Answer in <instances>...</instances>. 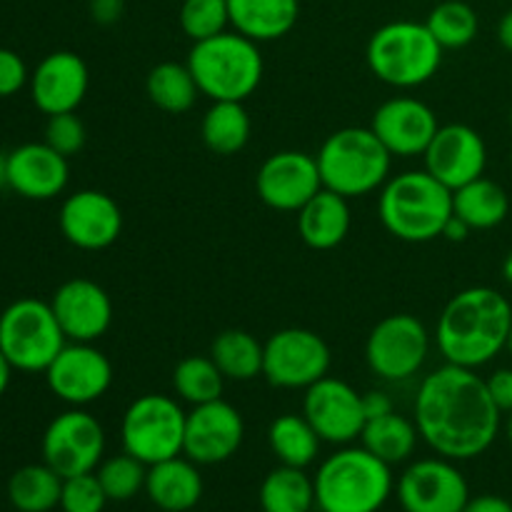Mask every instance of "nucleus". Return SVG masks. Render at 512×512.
Instances as JSON below:
<instances>
[{"mask_svg": "<svg viewBox=\"0 0 512 512\" xmlns=\"http://www.w3.org/2000/svg\"><path fill=\"white\" fill-rule=\"evenodd\" d=\"M443 45L425 23L393 20L375 30L365 48L370 73L393 88H420L438 75L443 65Z\"/></svg>", "mask_w": 512, "mask_h": 512, "instance_id": "nucleus-7", "label": "nucleus"}, {"mask_svg": "<svg viewBox=\"0 0 512 512\" xmlns=\"http://www.w3.org/2000/svg\"><path fill=\"white\" fill-rule=\"evenodd\" d=\"M228 10L235 33L255 43H270L298 25L300 0H228Z\"/></svg>", "mask_w": 512, "mask_h": 512, "instance_id": "nucleus-26", "label": "nucleus"}, {"mask_svg": "<svg viewBox=\"0 0 512 512\" xmlns=\"http://www.w3.org/2000/svg\"><path fill=\"white\" fill-rule=\"evenodd\" d=\"M185 418L188 413L173 395H140L123 413L120 423L123 450L145 465L183 455Z\"/></svg>", "mask_w": 512, "mask_h": 512, "instance_id": "nucleus-9", "label": "nucleus"}, {"mask_svg": "<svg viewBox=\"0 0 512 512\" xmlns=\"http://www.w3.org/2000/svg\"><path fill=\"white\" fill-rule=\"evenodd\" d=\"M145 93H148L150 103L160 108L163 113L180 115L188 113L198 100L200 88L195 83L193 73H190L188 63H158L148 73L145 80Z\"/></svg>", "mask_w": 512, "mask_h": 512, "instance_id": "nucleus-34", "label": "nucleus"}, {"mask_svg": "<svg viewBox=\"0 0 512 512\" xmlns=\"http://www.w3.org/2000/svg\"><path fill=\"white\" fill-rule=\"evenodd\" d=\"M463 512H512V503L500 495H478L468 500Z\"/></svg>", "mask_w": 512, "mask_h": 512, "instance_id": "nucleus-45", "label": "nucleus"}, {"mask_svg": "<svg viewBox=\"0 0 512 512\" xmlns=\"http://www.w3.org/2000/svg\"><path fill=\"white\" fill-rule=\"evenodd\" d=\"M188 68L198 83L200 95L215 100H245L260 88L265 73L260 43L225 30L208 40L193 43Z\"/></svg>", "mask_w": 512, "mask_h": 512, "instance_id": "nucleus-6", "label": "nucleus"}, {"mask_svg": "<svg viewBox=\"0 0 512 512\" xmlns=\"http://www.w3.org/2000/svg\"><path fill=\"white\" fill-rule=\"evenodd\" d=\"M108 503V495L95 473L63 478V493H60V510L63 512H103Z\"/></svg>", "mask_w": 512, "mask_h": 512, "instance_id": "nucleus-39", "label": "nucleus"}, {"mask_svg": "<svg viewBox=\"0 0 512 512\" xmlns=\"http://www.w3.org/2000/svg\"><path fill=\"white\" fill-rule=\"evenodd\" d=\"M425 170L450 190L483 178L488 168V148L483 135L463 123L440 125L423 153Z\"/></svg>", "mask_w": 512, "mask_h": 512, "instance_id": "nucleus-18", "label": "nucleus"}, {"mask_svg": "<svg viewBox=\"0 0 512 512\" xmlns=\"http://www.w3.org/2000/svg\"><path fill=\"white\" fill-rule=\"evenodd\" d=\"M363 410H365V423H368L370 418L388 415L393 413L395 408L388 393H383V390H368V393H363Z\"/></svg>", "mask_w": 512, "mask_h": 512, "instance_id": "nucleus-44", "label": "nucleus"}, {"mask_svg": "<svg viewBox=\"0 0 512 512\" xmlns=\"http://www.w3.org/2000/svg\"><path fill=\"white\" fill-rule=\"evenodd\" d=\"M258 503L263 512H313L315 483L303 468L278 465L260 483Z\"/></svg>", "mask_w": 512, "mask_h": 512, "instance_id": "nucleus-32", "label": "nucleus"}, {"mask_svg": "<svg viewBox=\"0 0 512 512\" xmlns=\"http://www.w3.org/2000/svg\"><path fill=\"white\" fill-rule=\"evenodd\" d=\"M405 512H463L470 500L465 475L448 458H423L410 463L395 485Z\"/></svg>", "mask_w": 512, "mask_h": 512, "instance_id": "nucleus-14", "label": "nucleus"}, {"mask_svg": "<svg viewBox=\"0 0 512 512\" xmlns=\"http://www.w3.org/2000/svg\"><path fill=\"white\" fill-rule=\"evenodd\" d=\"M418 440L420 433L415 420L398 415L395 410L388 415H380V418H370L365 423L363 435H360V445L370 450L375 458L388 463L390 468L408 463L418 448Z\"/></svg>", "mask_w": 512, "mask_h": 512, "instance_id": "nucleus-28", "label": "nucleus"}, {"mask_svg": "<svg viewBox=\"0 0 512 512\" xmlns=\"http://www.w3.org/2000/svg\"><path fill=\"white\" fill-rule=\"evenodd\" d=\"M425 25L443 50H460L478 38L480 20L478 13L463 0H445L430 10Z\"/></svg>", "mask_w": 512, "mask_h": 512, "instance_id": "nucleus-36", "label": "nucleus"}, {"mask_svg": "<svg viewBox=\"0 0 512 512\" xmlns=\"http://www.w3.org/2000/svg\"><path fill=\"white\" fill-rule=\"evenodd\" d=\"M45 383L60 403L88 408L113 385V363L93 343H65L45 370Z\"/></svg>", "mask_w": 512, "mask_h": 512, "instance_id": "nucleus-13", "label": "nucleus"}, {"mask_svg": "<svg viewBox=\"0 0 512 512\" xmlns=\"http://www.w3.org/2000/svg\"><path fill=\"white\" fill-rule=\"evenodd\" d=\"M58 225L78 250H105L123 233V210L103 190H78L60 205Z\"/></svg>", "mask_w": 512, "mask_h": 512, "instance_id": "nucleus-20", "label": "nucleus"}, {"mask_svg": "<svg viewBox=\"0 0 512 512\" xmlns=\"http://www.w3.org/2000/svg\"><path fill=\"white\" fill-rule=\"evenodd\" d=\"M263 353L265 345L248 330L230 328L215 335L210 345V358L218 365L225 380L233 383H250L263 375Z\"/></svg>", "mask_w": 512, "mask_h": 512, "instance_id": "nucleus-29", "label": "nucleus"}, {"mask_svg": "<svg viewBox=\"0 0 512 512\" xmlns=\"http://www.w3.org/2000/svg\"><path fill=\"white\" fill-rule=\"evenodd\" d=\"M303 415L323 443L353 445L365 428L363 393L345 380L325 375L305 390Z\"/></svg>", "mask_w": 512, "mask_h": 512, "instance_id": "nucleus-15", "label": "nucleus"}, {"mask_svg": "<svg viewBox=\"0 0 512 512\" xmlns=\"http://www.w3.org/2000/svg\"><path fill=\"white\" fill-rule=\"evenodd\" d=\"M470 233H473V228H470L463 218H458V215L453 213L448 218V223H445L443 235H440V238L450 240V243H463V240H468Z\"/></svg>", "mask_w": 512, "mask_h": 512, "instance_id": "nucleus-46", "label": "nucleus"}, {"mask_svg": "<svg viewBox=\"0 0 512 512\" xmlns=\"http://www.w3.org/2000/svg\"><path fill=\"white\" fill-rule=\"evenodd\" d=\"M70 165L48 143H23L8 153V188L25 200H53L68 188Z\"/></svg>", "mask_w": 512, "mask_h": 512, "instance_id": "nucleus-23", "label": "nucleus"}, {"mask_svg": "<svg viewBox=\"0 0 512 512\" xmlns=\"http://www.w3.org/2000/svg\"><path fill=\"white\" fill-rule=\"evenodd\" d=\"M145 495L150 503L163 512H188L203 498V475L200 465L185 455L160 460L148 465Z\"/></svg>", "mask_w": 512, "mask_h": 512, "instance_id": "nucleus-24", "label": "nucleus"}, {"mask_svg": "<svg viewBox=\"0 0 512 512\" xmlns=\"http://www.w3.org/2000/svg\"><path fill=\"white\" fill-rule=\"evenodd\" d=\"M253 120L240 100H215L203 115L200 135L210 153L235 155L248 145Z\"/></svg>", "mask_w": 512, "mask_h": 512, "instance_id": "nucleus-27", "label": "nucleus"}, {"mask_svg": "<svg viewBox=\"0 0 512 512\" xmlns=\"http://www.w3.org/2000/svg\"><path fill=\"white\" fill-rule=\"evenodd\" d=\"M263 378L280 390H308L330 373L333 353L323 335L308 328H283L265 340Z\"/></svg>", "mask_w": 512, "mask_h": 512, "instance_id": "nucleus-11", "label": "nucleus"}, {"mask_svg": "<svg viewBox=\"0 0 512 512\" xmlns=\"http://www.w3.org/2000/svg\"><path fill=\"white\" fill-rule=\"evenodd\" d=\"M498 40L500 45H503L508 53H512V10H508V13L500 18L498 23Z\"/></svg>", "mask_w": 512, "mask_h": 512, "instance_id": "nucleus-47", "label": "nucleus"}, {"mask_svg": "<svg viewBox=\"0 0 512 512\" xmlns=\"http://www.w3.org/2000/svg\"><path fill=\"white\" fill-rule=\"evenodd\" d=\"M318 170L323 188L343 198H363L383 188L393 170V155L380 143L373 128H340L320 145Z\"/></svg>", "mask_w": 512, "mask_h": 512, "instance_id": "nucleus-5", "label": "nucleus"}, {"mask_svg": "<svg viewBox=\"0 0 512 512\" xmlns=\"http://www.w3.org/2000/svg\"><path fill=\"white\" fill-rule=\"evenodd\" d=\"M40 450L60 478L95 473L105 455V428L85 408H70L50 420Z\"/></svg>", "mask_w": 512, "mask_h": 512, "instance_id": "nucleus-12", "label": "nucleus"}, {"mask_svg": "<svg viewBox=\"0 0 512 512\" xmlns=\"http://www.w3.org/2000/svg\"><path fill=\"white\" fill-rule=\"evenodd\" d=\"M503 280L512 288V250L505 255V260H503Z\"/></svg>", "mask_w": 512, "mask_h": 512, "instance_id": "nucleus-50", "label": "nucleus"}, {"mask_svg": "<svg viewBox=\"0 0 512 512\" xmlns=\"http://www.w3.org/2000/svg\"><path fill=\"white\" fill-rule=\"evenodd\" d=\"M63 478L48 463L23 465L8 480V498L18 512H50L60 508Z\"/></svg>", "mask_w": 512, "mask_h": 512, "instance_id": "nucleus-33", "label": "nucleus"}, {"mask_svg": "<svg viewBox=\"0 0 512 512\" xmlns=\"http://www.w3.org/2000/svg\"><path fill=\"white\" fill-rule=\"evenodd\" d=\"M10 378H13V365H10L8 360H5V355L0 353V400H3V395L8 393Z\"/></svg>", "mask_w": 512, "mask_h": 512, "instance_id": "nucleus-48", "label": "nucleus"}, {"mask_svg": "<svg viewBox=\"0 0 512 512\" xmlns=\"http://www.w3.org/2000/svg\"><path fill=\"white\" fill-rule=\"evenodd\" d=\"M505 433H508V443L512 445V413H508V423H505Z\"/></svg>", "mask_w": 512, "mask_h": 512, "instance_id": "nucleus-51", "label": "nucleus"}, {"mask_svg": "<svg viewBox=\"0 0 512 512\" xmlns=\"http://www.w3.org/2000/svg\"><path fill=\"white\" fill-rule=\"evenodd\" d=\"M30 83L25 60L15 50L0 48V98H13Z\"/></svg>", "mask_w": 512, "mask_h": 512, "instance_id": "nucleus-41", "label": "nucleus"}, {"mask_svg": "<svg viewBox=\"0 0 512 512\" xmlns=\"http://www.w3.org/2000/svg\"><path fill=\"white\" fill-rule=\"evenodd\" d=\"M90 15L98 25H113L123 18V0H90Z\"/></svg>", "mask_w": 512, "mask_h": 512, "instance_id": "nucleus-43", "label": "nucleus"}, {"mask_svg": "<svg viewBox=\"0 0 512 512\" xmlns=\"http://www.w3.org/2000/svg\"><path fill=\"white\" fill-rule=\"evenodd\" d=\"M430 355V333L410 313H395L375 323L365 340V363L375 378L403 383L423 370Z\"/></svg>", "mask_w": 512, "mask_h": 512, "instance_id": "nucleus-10", "label": "nucleus"}, {"mask_svg": "<svg viewBox=\"0 0 512 512\" xmlns=\"http://www.w3.org/2000/svg\"><path fill=\"white\" fill-rule=\"evenodd\" d=\"M0 188H8V153H0Z\"/></svg>", "mask_w": 512, "mask_h": 512, "instance_id": "nucleus-49", "label": "nucleus"}, {"mask_svg": "<svg viewBox=\"0 0 512 512\" xmlns=\"http://www.w3.org/2000/svg\"><path fill=\"white\" fill-rule=\"evenodd\" d=\"M95 475H98L108 500L125 503V500H133L140 490H145L148 465L140 463L138 458H133V455L123 450L120 455L103 458V463L98 465Z\"/></svg>", "mask_w": 512, "mask_h": 512, "instance_id": "nucleus-37", "label": "nucleus"}, {"mask_svg": "<svg viewBox=\"0 0 512 512\" xmlns=\"http://www.w3.org/2000/svg\"><path fill=\"white\" fill-rule=\"evenodd\" d=\"M488 393L503 415L512 413V368H500L485 378Z\"/></svg>", "mask_w": 512, "mask_h": 512, "instance_id": "nucleus-42", "label": "nucleus"}, {"mask_svg": "<svg viewBox=\"0 0 512 512\" xmlns=\"http://www.w3.org/2000/svg\"><path fill=\"white\" fill-rule=\"evenodd\" d=\"M65 343L68 338L45 300L20 298L0 313V353L13 370L45 373Z\"/></svg>", "mask_w": 512, "mask_h": 512, "instance_id": "nucleus-8", "label": "nucleus"}, {"mask_svg": "<svg viewBox=\"0 0 512 512\" xmlns=\"http://www.w3.org/2000/svg\"><path fill=\"white\" fill-rule=\"evenodd\" d=\"M268 445L280 465L308 470L318 460L323 440L305 415L283 413L270 423Z\"/></svg>", "mask_w": 512, "mask_h": 512, "instance_id": "nucleus-30", "label": "nucleus"}, {"mask_svg": "<svg viewBox=\"0 0 512 512\" xmlns=\"http://www.w3.org/2000/svg\"><path fill=\"white\" fill-rule=\"evenodd\" d=\"M320 512H380L395 490L393 468L363 445H340L313 475Z\"/></svg>", "mask_w": 512, "mask_h": 512, "instance_id": "nucleus-3", "label": "nucleus"}, {"mask_svg": "<svg viewBox=\"0 0 512 512\" xmlns=\"http://www.w3.org/2000/svg\"><path fill=\"white\" fill-rule=\"evenodd\" d=\"M510 328V300L500 290L475 285L445 303L435 325V345L445 363L478 370L508 348Z\"/></svg>", "mask_w": 512, "mask_h": 512, "instance_id": "nucleus-2", "label": "nucleus"}, {"mask_svg": "<svg viewBox=\"0 0 512 512\" xmlns=\"http://www.w3.org/2000/svg\"><path fill=\"white\" fill-rule=\"evenodd\" d=\"M503 413L493 403L485 378L475 370L445 363L425 375L415 395L420 440L440 458H480L493 448Z\"/></svg>", "mask_w": 512, "mask_h": 512, "instance_id": "nucleus-1", "label": "nucleus"}, {"mask_svg": "<svg viewBox=\"0 0 512 512\" xmlns=\"http://www.w3.org/2000/svg\"><path fill=\"white\" fill-rule=\"evenodd\" d=\"M353 215L350 200L323 188L298 210V235L313 250H333L348 238Z\"/></svg>", "mask_w": 512, "mask_h": 512, "instance_id": "nucleus-25", "label": "nucleus"}, {"mask_svg": "<svg viewBox=\"0 0 512 512\" xmlns=\"http://www.w3.org/2000/svg\"><path fill=\"white\" fill-rule=\"evenodd\" d=\"M180 28L193 43L220 35L230 25L228 0H183L180 5Z\"/></svg>", "mask_w": 512, "mask_h": 512, "instance_id": "nucleus-38", "label": "nucleus"}, {"mask_svg": "<svg viewBox=\"0 0 512 512\" xmlns=\"http://www.w3.org/2000/svg\"><path fill=\"white\" fill-rule=\"evenodd\" d=\"M258 198L280 213H298L315 193L323 190L318 160L303 150H280L263 160L255 175Z\"/></svg>", "mask_w": 512, "mask_h": 512, "instance_id": "nucleus-17", "label": "nucleus"}, {"mask_svg": "<svg viewBox=\"0 0 512 512\" xmlns=\"http://www.w3.org/2000/svg\"><path fill=\"white\" fill-rule=\"evenodd\" d=\"M85 138V125L83 120L75 113H60V115H48V125H45V143L53 150H58L65 158H73L83 150Z\"/></svg>", "mask_w": 512, "mask_h": 512, "instance_id": "nucleus-40", "label": "nucleus"}, {"mask_svg": "<svg viewBox=\"0 0 512 512\" xmlns=\"http://www.w3.org/2000/svg\"><path fill=\"white\" fill-rule=\"evenodd\" d=\"M378 215L383 228L405 243H430L443 235L453 215V190L428 170H405L390 175L380 188Z\"/></svg>", "mask_w": 512, "mask_h": 512, "instance_id": "nucleus-4", "label": "nucleus"}, {"mask_svg": "<svg viewBox=\"0 0 512 512\" xmlns=\"http://www.w3.org/2000/svg\"><path fill=\"white\" fill-rule=\"evenodd\" d=\"M245 440V420L228 400L193 405L185 418L183 455L195 465H220L233 458Z\"/></svg>", "mask_w": 512, "mask_h": 512, "instance_id": "nucleus-16", "label": "nucleus"}, {"mask_svg": "<svg viewBox=\"0 0 512 512\" xmlns=\"http://www.w3.org/2000/svg\"><path fill=\"white\" fill-rule=\"evenodd\" d=\"M510 353V358H512V328H510V335H508V348H505Z\"/></svg>", "mask_w": 512, "mask_h": 512, "instance_id": "nucleus-52", "label": "nucleus"}, {"mask_svg": "<svg viewBox=\"0 0 512 512\" xmlns=\"http://www.w3.org/2000/svg\"><path fill=\"white\" fill-rule=\"evenodd\" d=\"M225 375L210 355H188L173 370V390L188 405H203L223 398Z\"/></svg>", "mask_w": 512, "mask_h": 512, "instance_id": "nucleus-35", "label": "nucleus"}, {"mask_svg": "<svg viewBox=\"0 0 512 512\" xmlns=\"http://www.w3.org/2000/svg\"><path fill=\"white\" fill-rule=\"evenodd\" d=\"M50 308L68 343H95L113 325V300L108 290L88 278H73L58 285Z\"/></svg>", "mask_w": 512, "mask_h": 512, "instance_id": "nucleus-19", "label": "nucleus"}, {"mask_svg": "<svg viewBox=\"0 0 512 512\" xmlns=\"http://www.w3.org/2000/svg\"><path fill=\"white\" fill-rule=\"evenodd\" d=\"M28 85L40 113H75L88 95L90 70L73 50H55L35 65Z\"/></svg>", "mask_w": 512, "mask_h": 512, "instance_id": "nucleus-22", "label": "nucleus"}, {"mask_svg": "<svg viewBox=\"0 0 512 512\" xmlns=\"http://www.w3.org/2000/svg\"><path fill=\"white\" fill-rule=\"evenodd\" d=\"M453 213L463 218L473 230H493L508 218L510 198L503 185L483 175V178L453 190Z\"/></svg>", "mask_w": 512, "mask_h": 512, "instance_id": "nucleus-31", "label": "nucleus"}, {"mask_svg": "<svg viewBox=\"0 0 512 512\" xmlns=\"http://www.w3.org/2000/svg\"><path fill=\"white\" fill-rule=\"evenodd\" d=\"M370 128L393 158H415L428 150L440 123L428 103L410 95H398L378 105Z\"/></svg>", "mask_w": 512, "mask_h": 512, "instance_id": "nucleus-21", "label": "nucleus"}]
</instances>
